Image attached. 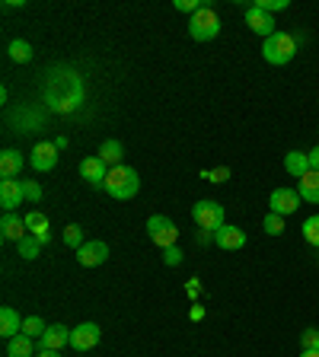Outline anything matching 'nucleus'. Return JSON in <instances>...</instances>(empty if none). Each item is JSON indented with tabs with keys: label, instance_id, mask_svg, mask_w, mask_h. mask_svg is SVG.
Returning a JSON list of instances; mask_svg holds the SVG:
<instances>
[{
	"label": "nucleus",
	"instance_id": "nucleus-1",
	"mask_svg": "<svg viewBox=\"0 0 319 357\" xmlns=\"http://www.w3.org/2000/svg\"><path fill=\"white\" fill-rule=\"evenodd\" d=\"M83 102V80L74 70H58L45 80V105L52 112H74Z\"/></svg>",
	"mask_w": 319,
	"mask_h": 357
},
{
	"label": "nucleus",
	"instance_id": "nucleus-2",
	"mask_svg": "<svg viewBox=\"0 0 319 357\" xmlns=\"http://www.w3.org/2000/svg\"><path fill=\"white\" fill-rule=\"evenodd\" d=\"M294 54H297V36H290V32H275L272 38L262 42V58H265V64H272V67L290 64Z\"/></svg>",
	"mask_w": 319,
	"mask_h": 357
},
{
	"label": "nucleus",
	"instance_id": "nucleus-3",
	"mask_svg": "<svg viewBox=\"0 0 319 357\" xmlns=\"http://www.w3.org/2000/svg\"><path fill=\"white\" fill-rule=\"evenodd\" d=\"M138 188H141V178H138V172L131 169V166H115V169H109V178H105V192L112 195V198L119 201H128L138 195Z\"/></svg>",
	"mask_w": 319,
	"mask_h": 357
},
{
	"label": "nucleus",
	"instance_id": "nucleus-4",
	"mask_svg": "<svg viewBox=\"0 0 319 357\" xmlns=\"http://www.w3.org/2000/svg\"><path fill=\"white\" fill-rule=\"evenodd\" d=\"M188 36H192L195 42H211V38H217L221 36V16L211 7L198 10V13L188 20Z\"/></svg>",
	"mask_w": 319,
	"mask_h": 357
},
{
	"label": "nucleus",
	"instance_id": "nucleus-5",
	"mask_svg": "<svg viewBox=\"0 0 319 357\" xmlns=\"http://www.w3.org/2000/svg\"><path fill=\"white\" fill-rule=\"evenodd\" d=\"M192 220L198 223L201 230H221L223 223V204H217V201H211V198H205V201H198V204H195L192 208Z\"/></svg>",
	"mask_w": 319,
	"mask_h": 357
},
{
	"label": "nucleus",
	"instance_id": "nucleus-6",
	"mask_svg": "<svg viewBox=\"0 0 319 357\" xmlns=\"http://www.w3.org/2000/svg\"><path fill=\"white\" fill-rule=\"evenodd\" d=\"M147 236L154 239L160 249H170V245H176V239H179V227L170 220V217L154 214V217H147Z\"/></svg>",
	"mask_w": 319,
	"mask_h": 357
},
{
	"label": "nucleus",
	"instance_id": "nucleus-7",
	"mask_svg": "<svg viewBox=\"0 0 319 357\" xmlns=\"http://www.w3.org/2000/svg\"><path fill=\"white\" fill-rule=\"evenodd\" d=\"M300 192L297 188H275V192L268 195V208H272V214H281V217H288V214H294V211L300 208Z\"/></svg>",
	"mask_w": 319,
	"mask_h": 357
},
{
	"label": "nucleus",
	"instance_id": "nucleus-8",
	"mask_svg": "<svg viewBox=\"0 0 319 357\" xmlns=\"http://www.w3.org/2000/svg\"><path fill=\"white\" fill-rule=\"evenodd\" d=\"M99 338H103V328H99L96 322H80V326L71 328V348H74V351L96 348Z\"/></svg>",
	"mask_w": 319,
	"mask_h": 357
},
{
	"label": "nucleus",
	"instance_id": "nucleus-9",
	"mask_svg": "<svg viewBox=\"0 0 319 357\" xmlns=\"http://www.w3.org/2000/svg\"><path fill=\"white\" fill-rule=\"evenodd\" d=\"M77 261H80L83 268L105 265V261H109V245H105L103 239H89V243H83L80 249H77Z\"/></svg>",
	"mask_w": 319,
	"mask_h": 357
},
{
	"label": "nucleus",
	"instance_id": "nucleus-10",
	"mask_svg": "<svg viewBox=\"0 0 319 357\" xmlns=\"http://www.w3.org/2000/svg\"><path fill=\"white\" fill-rule=\"evenodd\" d=\"M80 178L93 188H105V178H109V166L99 160V156H87L80 160Z\"/></svg>",
	"mask_w": 319,
	"mask_h": 357
},
{
	"label": "nucleus",
	"instance_id": "nucleus-11",
	"mask_svg": "<svg viewBox=\"0 0 319 357\" xmlns=\"http://www.w3.org/2000/svg\"><path fill=\"white\" fill-rule=\"evenodd\" d=\"M246 26H249V32H255V36H262V38H272L278 32L275 29V16L265 13V10H259L255 3L246 10Z\"/></svg>",
	"mask_w": 319,
	"mask_h": 357
},
{
	"label": "nucleus",
	"instance_id": "nucleus-12",
	"mask_svg": "<svg viewBox=\"0 0 319 357\" xmlns=\"http://www.w3.org/2000/svg\"><path fill=\"white\" fill-rule=\"evenodd\" d=\"M29 166L36 172H52L54 166H58V147L54 144H36L32 147V156H29Z\"/></svg>",
	"mask_w": 319,
	"mask_h": 357
},
{
	"label": "nucleus",
	"instance_id": "nucleus-13",
	"mask_svg": "<svg viewBox=\"0 0 319 357\" xmlns=\"http://www.w3.org/2000/svg\"><path fill=\"white\" fill-rule=\"evenodd\" d=\"M22 198H26V192H22V178H0V208L7 211V214L20 208Z\"/></svg>",
	"mask_w": 319,
	"mask_h": 357
},
{
	"label": "nucleus",
	"instance_id": "nucleus-14",
	"mask_svg": "<svg viewBox=\"0 0 319 357\" xmlns=\"http://www.w3.org/2000/svg\"><path fill=\"white\" fill-rule=\"evenodd\" d=\"M214 243L221 245V249H227V252H237V249L246 245V230H239L233 223H223L221 230H214Z\"/></svg>",
	"mask_w": 319,
	"mask_h": 357
},
{
	"label": "nucleus",
	"instance_id": "nucleus-15",
	"mask_svg": "<svg viewBox=\"0 0 319 357\" xmlns=\"http://www.w3.org/2000/svg\"><path fill=\"white\" fill-rule=\"evenodd\" d=\"M22 220H26V230H29L42 245L52 243V223H48V217H45L42 211H29Z\"/></svg>",
	"mask_w": 319,
	"mask_h": 357
},
{
	"label": "nucleus",
	"instance_id": "nucleus-16",
	"mask_svg": "<svg viewBox=\"0 0 319 357\" xmlns=\"http://www.w3.org/2000/svg\"><path fill=\"white\" fill-rule=\"evenodd\" d=\"M71 344V328L67 326H48V332L38 338V351H61Z\"/></svg>",
	"mask_w": 319,
	"mask_h": 357
},
{
	"label": "nucleus",
	"instance_id": "nucleus-17",
	"mask_svg": "<svg viewBox=\"0 0 319 357\" xmlns=\"http://www.w3.org/2000/svg\"><path fill=\"white\" fill-rule=\"evenodd\" d=\"M0 236L7 239V243H20L22 236H29V233H26V220H22V217H16L13 211H10V214H3V220H0Z\"/></svg>",
	"mask_w": 319,
	"mask_h": 357
},
{
	"label": "nucleus",
	"instance_id": "nucleus-18",
	"mask_svg": "<svg viewBox=\"0 0 319 357\" xmlns=\"http://www.w3.org/2000/svg\"><path fill=\"white\" fill-rule=\"evenodd\" d=\"M22 166H26V160H22L20 150L7 147L3 153H0V176H3V178H20Z\"/></svg>",
	"mask_w": 319,
	"mask_h": 357
},
{
	"label": "nucleus",
	"instance_id": "nucleus-19",
	"mask_svg": "<svg viewBox=\"0 0 319 357\" xmlns=\"http://www.w3.org/2000/svg\"><path fill=\"white\" fill-rule=\"evenodd\" d=\"M0 335H3L7 342L16 338V335H22V319L13 306H3V310H0Z\"/></svg>",
	"mask_w": 319,
	"mask_h": 357
},
{
	"label": "nucleus",
	"instance_id": "nucleus-20",
	"mask_svg": "<svg viewBox=\"0 0 319 357\" xmlns=\"http://www.w3.org/2000/svg\"><path fill=\"white\" fill-rule=\"evenodd\" d=\"M96 156L109 166V169H115V166H121V160H125V147H121V141L109 137V141H103V147H99Z\"/></svg>",
	"mask_w": 319,
	"mask_h": 357
},
{
	"label": "nucleus",
	"instance_id": "nucleus-21",
	"mask_svg": "<svg viewBox=\"0 0 319 357\" xmlns=\"http://www.w3.org/2000/svg\"><path fill=\"white\" fill-rule=\"evenodd\" d=\"M284 169H288L294 178H304L306 172H310V153H304V150H290V153L284 156Z\"/></svg>",
	"mask_w": 319,
	"mask_h": 357
},
{
	"label": "nucleus",
	"instance_id": "nucleus-22",
	"mask_svg": "<svg viewBox=\"0 0 319 357\" xmlns=\"http://www.w3.org/2000/svg\"><path fill=\"white\" fill-rule=\"evenodd\" d=\"M36 354V338L29 335H16L7 342V357H32Z\"/></svg>",
	"mask_w": 319,
	"mask_h": 357
},
{
	"label": "nucleus",
	"instance_id": "nucleus-23",
	"mask_svg": "<svg viewBox=\"0 0 319 357\" xmlns=\"http://www.w3.org/2000/svg\"><path fill=\"white\" fill-rule=\"evenodd\" d=\"M300 198L304 201H310V204H319V172L316 169H310L304 178H300Z\"/></svg>",
	"mask_w": 319,
	"mask_h": 357
},
{
	"label": "nucleus",
	"instance_id": "nucleus-24",
	"mask_svg": "<svg viewBox=\"0 0 319 357\" xmlns=\"http://www.w3.org/2000/svg\"><path fill=\"white\" fill-rule=\"evenodd\" d=\"M32 45L26 42V38H13V42H10V58L16 61V64H29L32 61Z\"/></svg>",
	"mask_w": 319,
	"mask_h": 357
},
{
	"label": "nucleus",
	"instance_id": "nucleus-25",
	"mask_svg": "<svg viewBox=\"0 0 319 357\" xmlns=\"http://www.w3.org/2000/svg\"><path fill=\"white\" fill-rule=\"evenodd\" d=\"M16 245H20V255H22V259H26V261L38 259V252H42V243H38V239L32 236V233H29V236H22Z\"/></svg>",
	"mask_w": 319,
	"mask_h": 357
},
{
	"label": "nucleus",
	"instance_id": "nucleus-26",
	"mask_svg": "<svg viewBox=\"0 0 319 357\" xmlns=\"http://www.w3.org/2000/svg\"><path fill=\"white\" fill-rule=\"evenodd\" d=\"M45 332H48V326H45L42 316H26V319H22V335H29V338H42Z\"/></svg>",
	"mask_w": 319,
	"mask_h": 357
},
{
	"label": "nucleus",
	"instance_id": "nucleus-27",
	"mask_svg": "<svg viewBox=\"0 0 319 357\" xmlns=\"http://www.w3.org/2000/svg\"><path fill=\"white\" fill-rule=\"evenodd\" d=\"M300 233H304V239L313 245V249H319V214L306 217L304 227H300Z\"/></svg>",
	"mask_w": 319,
	"mask_h": 357
},
{
	"label": "nucleus",
	"instance_id": "nucleus-28",
	"mask_svg": "<svg viewBox=\"0 0 319 357\" xmlns=\"http://www.w3.org/2000/svg\"><path fill=\"white\" fill-rule=\"evenodd\" d=\"M262 230H265L268 236H281V233H284V217H281V214H272V211H268L265 220H262Z\"/></svg>",
	"mask_w": 319,
	"mask_h": 357
},
{
	"label": "nucleus",
	"instance_id": "nucleus-29",
	"mask_svg": "<svg viewBox=\"0 0 319 357\" xmlns=\"http://www.w3.org/2000/svg\"><path fill=\"white\" fill-rule=\"evenodd\" d=\"M83 243H87V239H83L80 227H77V223H67V227H64V245H71V249H80Z\"/></svg>",
	"mask_w": 319,
	"mask_h": 357
},
{
	"label": "nucleus",
	"instance_id": "nucleus-30",
	"mask_svg": "<svg viewBox=\"0 0 319 357\" xmlns=\"http://www.w3.org/2000/svg\"><path fill=\"white\" fill-rule=\"evenodd\" d=\"M172 7L179 10V13H198V10H205L208 7V0H176V3H172Z\"/></svg>",
	"mask_w": 319,
	"mask_h": 357
},
{
	"label": "nucleus",
	"instance_id": "nucleus-31",
	"mask_svg": "<svg viewBox=\"0 0 319 357\" xmlns=\"http://www.w3.org/2000/svg\"><path fill=\"white\" fill-rule=\"evenodd\" d=\"M300 351H319V328H306L300 335Z\"/></svg>",
	"mask_w": 319,
	"mask_h": 357
},
{
	"label": "nucleus",
	"instance_id": "nucleus-32",
	"mask_svg": "<svg viewBox=\"0 0 319 357\" xmlns=\"http://www.w3.org/2000/svg\"><path fill=\"white\" fill-rule=\"evenodd\" d=\"M255 7H259V10H265V13H272V16H275V13H281V10H288L290 3H288V0H255Z\"/></svg>",
	"mask_w": 319,
	"mask_h": 357
},
{
	"label": "nucleus",
	"instance_id": "nucleus-33",
	"mask_svg": "<svg viewBox=\"0 0 319 357\" xmlns=\"http://www.w3.org/2000/svg\"><path fill=\"white\" fill-rule=\"evenodd\" d=\"M201 178H208V182H217V185H221V182H227V178H230V169H227V166H217V169H201Z\"/></svg>",
	"mask_w": 319,
	"mask_h": 357
},
{
	"label": "nucleus",
	"instance_id": "nucleus-34",
	"mask_svg": "<svg viewBox=\"0 0 319 357\" xmlns=\"http://www.w3.org/2000/svg\"><path fill=\"white\" fill-rule=\"evenodd\" d=\"M182 259H186V255H182V249H179V245H170V249H163V261H166L170 268L182 265Z\"/></svg>",
	"mask_w": 319,
	"mask_h": 357
},
{
	"label": "nucleus",
	"instance_id": "nucleus-35",
	"mask_svg": "<svg viewBox=\"0 0 319 357\" xmlns=\"http://www.w3.org/2000/svg\"><path fill=\"white\" fill-rule=\"evenodd\" d=\"M22 192H26V198L29 201H42V185H38V182H22Z\"/></svg>",
	"mask_w": 319,
	"mask_h": 357
},
{
	"label": "nucleus",
	"instance_id": "nucleus-36",
	"mask_svg": "<svg viewBox=\"0 0 319 357\" xmlns=\"http://www.w3.org/2000/svg\"><path fill=\"white\" fill-rule=\"evenodd\" d=\"M188 319H192V322H201V319H205V306L192 303V310H188Z\"/></svg>",
	"mask_w": 319,
	"mask_h": 357
},
{
	"label": "nucleus",
	"instance_id": "nucleus-37",
	"mask_svg": "<svg viewBox=\"0 0 319 357\" xmlns=\"http://www.w3.org/2000/svg\"><path fill=\"white\" fill-rule=\"evenodd\" d=\"M186 290H188V297L195 300V297H198V294H201V281H198V278H192V281L186 284Z\"/></svg>",
	"mask_w": 319,
	"mask_h": 357
},
{
	"label": "nucleus",
	"instance_id": "nucleus-38",
	"mask_svg": "<svg viewBox=\"0 0 319 357\" xmlns=\"http://www.w3.org/2000/svg\"><path fill=\"white\" fill-rule=\"evenodd\" d=\"M310 169H316V172H319V144L310 150Z\"/></svg>",
	"mask_w": 319,
	"mask_h": 357
},
{
	"label": "nucleus",
	"instance_id": "nucleus-39",
	"mask_svg": "<svg viewBox=\"0 0 319 357\" xmlns=\"http://www.w3.org/2000/svg\"><path fill=\"white\" fill-rule=\"evenodd\" d=\"M52 144H54V147H58V150H64V147H67V137H54Z\"/></svg>",
	"mask_w": 319,
	"mask_h": 357
},
{
	"label": "nucleus",
	"instance_id": "nucleus-40",
	"mask_svg": "<svg viewBox=\"0 0 319 357\" xmlns=\"http://www.w3.org/2000/svg\"><path fill=\"white\" fill-rule=\"evenodd\" d=\"M36 357H61V351H38Z\"/></svg>",
	"mask_w": 319,
	"mask_h": 357
},
{
	"label": "nucleus",
	"instance_id": "nucleus-41",
	"mask_svg": "<svg viewBox=\"0 0 319 357\" xmlns=\"http://www.w3.org/2000/svg\"><path fill=\"white\" fill-rule=\"evenodd\" d=\"M300 357H319V351H300Z\"/></svg>",
	"mask_w": 319,
	"mask_h": 357
}]
</instances>
